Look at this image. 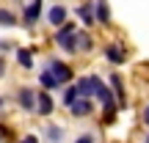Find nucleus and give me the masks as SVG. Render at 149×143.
Returning a JSON list of instances; mask_svg holds the SVG:
<instances>
[{"instance_id":"obj_1","label":"nucleus","mask_w":149,"mask_h":143,"mask_svg":"<svg viewBox=\"0 0 149 143\" xmlns=\"http://www.w3.org/2000/svg\"><path fill=\"white\" fill-rule=\"evenodd\" d=\"M55 44H58L64 53L74 55V53H77V28H74L72 22H69V25H64L58 33H55Z\"/></svg>"},{"instance_id":"obj_2","label":"nucleus","mask_w":149,"mask_h":143,"mask_svg":"<svg viewBox=\"0 0 149 143\" xmlns=\"http://www.w3.org/2000/svg\"><path fill=\"white\" fill-rule=\"evenodd\" d=\"M44 69H50V72H53V77L58 80V85H64V83H72V77H74V72L69 69V66H66L64 61H55V58H50Z\"/></svg>"},{"instance_id":"obj_3","label":"nucleus","mask_w":149,"mask_h":143,"mask_svg":"<svg viewBox=\"0 0 149 143\" xmlns=\"http://www.w3.org/2000/svg\"><path fill=\"white\" fill-rule=\"evenodd\" d=\"M39 17H42V0H33V3H28V6H25V14H22L25 25H36Z\"/></svg>"},{"instance_id":"obj_4","label":"nucleus","mask_w":149,"mask_h":143,"mask_svg":"<svg viewBox=\"0 0 149 143\" xmlns=\"http://www.w3.org/2000/svg\"><path fill=\"white\" fill-rule=\"evenodd\" d=\"M66 14H69V11H66L64 6H53V8L47 11V22H50V25H55V28H64Z\"/></svg>"},{"instance_id":"obj_5","label":"nucleus","mask_w":149,"mask_h":143,"mask_svg":"<svg viewBox=\"0 0 149 143\" xmlns=\"http://www.w3.org/2000/svg\"><path fill=\"white\" fill-rule=\"evenodd\" d=\"M17 102H19L25 110H36V91H31V88H19Z\"/></svg>"},{"instance_id":"obj_6","label":"nucleus","mask_w":149,"mask_h":143,"mask_svg":"<svg viewBox=\"0 0 149 143\" xmlns=\"http://www.w3.org/2000/svg\"><path fill=\"white\" fill-rule=\"evenodd\" d=\"M36 113L39 116H50V113H53V99H50L47 91L36 94Z\"/></svg>"},{"instance_id":"obj_7","label":"nucleus","mask_w":149,"mask_h":143,"mask_svg":"<svg viewBox=\"0 0 149 143\" xmlns=\"http://www.w3.org/2000/svg\"><path fill=\"white\" fill-rule=\"evenodd\" d=\"M94 17H97V22H102V25H111V8H108L105 0H97V6H94Z\"/></svg>"},{"instance_id":"obj_8","label":"nucleus","mask_w":149,"mask_h":143,"mask_svg":"<svg viewBox=\"0 0 149 143\" xmlns=\"http://www.w3.org/2000/svg\"><path fill=\"white\" fill-rule=\"evenodd\" d=\"M105 58L108 61H111V64H124V58H127V55H124V50L122 47H116V44H108V47H105Z\"/></svg>"},{"instance_id":"obj_9","label":"nucleus","mask_w":149,"mask_h":143,"mask_svg":"<svg viewBox=\"0 0 149 143\" xmlns=\"http://www.w3.org/2000/svg\"><path fill=\"white\" fill-rule=\"evenodd\" d=\"M69 113H72V116H77V118L88 116V113H91V99H83V96H80V99L69 107Z\"/></svg>"},{"instance_id":"obj_10","label":"nucleus","mask_w":149,"mask_h":143,"mask_svg":"<svg viewBox=\"0 0 149 143\" xmlns=\"http://www.w3.org/2000/svg\"><path fill=\"white\" fill-rule=\"evenodd\" d=\"M77 17H80V22H83V25H94L97 22V17H94V8H91L88 3H83V6H77Z\"/></svg>"},{"instance_id":"obj_11","label":"nucleus","mask_w":149,"mask_h":143,"mask_svg":"<svg viewBox=\"0 0 149 143\" xmlns=\"http://www.w3.org/2000/svg\"><path fill=\"white\" fill-rule=\"evenodd\" d=\"M44 138H47L50 143H61L64 140V129L55 127V124H47V127H44Z\"/></svg>"},{"instance_id":"obj_12","label":"nucleus","mask_w":149,"mask_h":143,"mask_svg":"<svg viewBox=\"0 0 149 143\" xmlns=\"http://www.w3.org/2000/svg\"><path fill=\"white\" fill-rule=\"evenodd\" d=\"M39 83H42V88H44V91H53V88H58V80L53 77V72H50V69H44L42 74H39Z\"/></svg>"},{"instance_id":"obj_13","label":"nucleus","mask_w":149,"mask_h":143,"mask_svg":"<svg viewBox=\"0 0 149 143\" xmlns=\"http://www.w3.org/2000/svg\"><path fill=\"white\" fill-rule=\"evenodd\" d=\"M111 88L116 91L119 105H124V102H127V96H124V85H122V77H119V74H111Z\"/></svg>"},{"instance_id":"obj_14","label":"nucleus","mask_w":149,"mask_h":143,"mask_svg":"<svg viewBox=\"0 0 149 143\" xmlns=\"http://www.w3.org/2000/svg\"><path fill=\"white\" fill-rule=\"evenodd\" d=\"M77 99H80V91H77V85H69V88L64 91V99H61V105H64V107H72Z\"/></svg>"},{"instance_id":"obj_15","label":"nucleus","mask_w":149,"mask_h":143,"mask_svg":"<svg viewBox=\"0 0 149 143\" xmlns=\"http://www.w3.org/2000/svg\"><path fill=\"white\" fill-rule=\"evenodd\" d=\"M0 25L14 28L17 25V14H14V11H8V8H0Z\"/></svg>"},{"instance_id":"obj_16","label":"nucleus","mask_w":149,"mask_h":143,"mask_svg":"<svg viewBox=\"0 0 149 143\" xmlns=\"http://www.w3.org/2000/svg\"><path fill=\"white\" fill-rule=\"evenodd\" d=\"M17 61H19V66L31 69V66H33V55H31V50H17Z\"/></svg>"},{"instance_id":"obj_17","label":"nucleus","mask_w":149,"mask_h":143,"mask_svg":"<svg viewBox=\"0 0 149 143\" xmlns=\"http://www.w3.org/2000/svg\"><path fill=\"white\" fill-rule=\"evenodd\" d=\"M91 47H94L91 36H86L83 30H77V53H80V50H91Z\"/></svg>"},{"instance_id":"obj_18","label":"nucleus","mask_w":149,"mask_h":143,"mask_svg":"<svg viewBox=\"0 0 149 143\" xmlns=\"http://www.w3.org/2000/svg\"><path fill=\"white\" fill-rule=\"evenodd\" d=\"M74 143H97V140H94V135H88V132H86V135H80Z\"/></svg>"},{"instance_id":"obj_19","label":"nucleus","mask_w":149,"mask_h":143,"mask_svg":"<svg viewBox=\"0 0 149 143\" xmlns=\"http://www.w3.org/2000/svg\"><path fill=\"white\" fill-rule=\"evenodd\" d=\"M22 143H39L36 135H28V138H22Z\"/></svg>"},{"instance_id":"obj_20","label":"nucleus","mask_w":149,"mask_h":143,"mask_svg":"<svg viewBox=\"0 0 149 143\" xmlns=\"http://www.w3.org/2000/svg\"><path fill=\"white\" fill-rule=\"evenodd\" d=\"M3 74H6V61L0 58V77H3Z\"/></svg>"},{"instance_id":"obj_21","label":"nucleus","mask_w":149,"mask_h":143,"mask_svg":"<svg viewBox=\"0 0 149 143\" xmlns=\"http://www.w3.org/2000/svg\"><path fill=\"white\" fill-rule=\"evenodd\" d=\"M144 121L149 124V105H146V110H144Z\"/></svg>"},{"instance_id":"obj_22","label":"nucleus","mask_w":149,"mask_h":143,"mask_svg":"<svg viewBox=\"0 0 149 143\" xmlns=\"http://www.w3.org/2000/svg\"><path fill=\"white\" fill-rule=\"evenodd\" d=\"M8 47H11L8 41H0V50H8Z\"/></svg>"},{"instance_id":"obj_23","label":"nucleus","mask_w":149,"mask_h":143,"mask_svg":"<svg viewBox=\"0 0 149 143\" xmlns=\"http://www.w3.org/2000/svg\"><path fill=\"white\" fill-rule=\"evenodd\" d=\"M3 107H6V96H0V110H3Z\"/></svg>"},{"instance_id":"obj_24","label":"nucleus","mask_w":149,"mask_h":143,"mask_svg":"<svg viewBox=\"0 0 149 143\" xmlns=\"http://www.w3.org/2000/svg\"><path fill=\"white\" fill-rule=\"evenodd\" d=\"M146 143H149V138H146Z\"/></svg>"}]
</instances>
